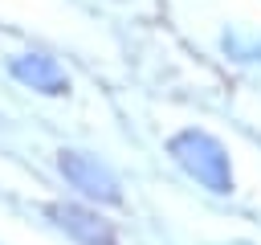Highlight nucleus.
<instances>
[{
	"label": "nucleus",
	"instance_id": "obj_1",
	"mask_svg": "<svg viewBox=\"0 0 261 245\" xmlns=\"http://www.w3.org/2000/svg\"><path fill=\"white\" fill-rule=\"evenodd\" d=\"M167 151H171V159H175L196 184H204L208 192H216V196H228V192H232L228 155H224V147H220L208 131H179V135H171Z\"/></svg>",
	"mask_w": 261,
	"mask_h": 245
},
{
	"label": "nucleus",
	"instance_id": "obj_2",
	"mask_svg": "<svg viewBox=\"0 0 261 245\" xmlns=\"http://www.w3.org/2000/svg\"><path fill=\"white\" fill-rule=\"evenodd\" d=\"M57 167H61V176H65L82 196L102 200V204H118V200H122V188H118L114 172H110L98 155H86V151H61Z\"/></svg>",
	"mask_w": 261,
	"mask_h": 245
},
{
	"label": "nucleus",
	"instance_id": "obj_3",
	"mask_svg": "<svg viewBox=\"0 0 261 245\" xmlns=\"http://www.w3.org/2000/svg\"><path fill=\"white\" fill-rule=\"evenodd\" d=\"M45 212H49V220H53L61 233H69L77 245H118L110 220H102V216H98L94 208H86V204H49Z\"/></svg>",
	"mask_w": 261,
	"mask_h": 245
},
{
	"label": "nucleus",
	"instance_id": "obj_4",
	"mask_svg": "<svg viewBox=\"0 0 261 245\" xmlns=\"http://www.w3.org/2000/svg\"><path fill=\"white\" fill-rule=\"evenodd\" d=\"M8 74H12L20 86L37 90V94H65V90H69V78H65L61 65H57L53 57H45V53H20V57H12V61H8Z\"/></svg>",
	"mask_w": 261,
	"mask_h": 245
},
{
	"label": "nucleus",
	"instance_id": "obj_5",
	"mask_svg": "<svg viewBox=\"0 0 261 245\" xmlns=\"http://www.w3.org/2000/svg\"><path fill=\"white\" fill-rule=\"evenodd\" d=\"M237 245H241V241H237Z\"/></svg>",
	"mask_w": 261,
	"mask_h": 245
}]
</instances>
